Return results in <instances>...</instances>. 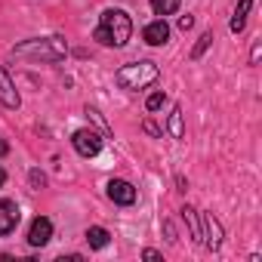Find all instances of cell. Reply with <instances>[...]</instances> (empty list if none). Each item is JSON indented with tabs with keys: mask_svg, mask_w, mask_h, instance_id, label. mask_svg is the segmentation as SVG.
<instances>
[{
	"mask_svg": "<svg viewBox=\"0 0 262 262\" xmlns=\"http://www.w3.org/2000/svg\"><path fill=\"white\" fill-rule=\"evenodd\" d=\"M158 77H161V71L155 62H129L123 68H117V74H114L117 86H123V90H145Z\"/></svg>",
	"mask_w": 262,
	"mask_h": 262,
	"instance_id": "7a4b0ae2",
	"label": "cell"
},
{
	"mask_svg": "<svg viewBox=\"0 0 262 262\" xmlns=\"http://www.w3.org/2000/svg\"><path fill=\"white\" fill-rule=\"evenodd\" d=\"M201 241H204L210 250H219V247H222V225H219V219H213V213H204Z\"/></svg>",
	"mask_w": 262,
	"mask_h": 262,
	"instance_id": "8992f818",
	"label": "cell"
},
{
	"mask_svg": "<svg viewBox=\"0 0 262 262\" xmlns=\"http://www.w3.org/2000/svg\"><path fill=\"white\" fill-rule=\"evenodd\" d=\"M108 241H111V234H108L105 228H99V225L86 228V244H90L93 250H102V247H108Z\"/></svg>",
	"mask_w": 262,
	"mask_h": 262,
	"instance_id": "7c38bea8",
	"label": "cell"
},
{
	"mask_svg": "<svg viewBox=\"0 0 262 262\" xmlns=\"http://www.w3.org/2000/svg\"><path fill=\"white\" fill-rule=\"evenodd\" d=\"M68 47L62 37H43V40H25L19 47H13V56H31V59H40V62H59L65 59Z\"/></svg>",
	"mask_w": 262,
	"mask_h": 262,
	"instance_id": "3957f363",
	"label": "cell"
},
{
	"mask_svg": "<svg viewBox=\"0 0 262 262\" xmlns=\"http://www.w3.org/2000/svg\"><path fill=\"white\" fill-rule=\"evenodd\" d=\"M19 204L16 201H0V237H7V234H13L16 231V225H19Z\"/></svg>",
	"mask_w": 262,
	"mask_h": 262,
	"instance_id": "52a82bcc",
	"label": "cell"
},
{
	"mask_svg": "<svg viewBox=\"0 0 262 262\" xmlns=\"http://www.w3.org/2000/svg\"><path fill=\"white\" fill-rule=\"evenodd\" d=\"M7 151H10V145H7V139H0V158H4Z\"/></svg>",
	"mask_w": 262,
	"mask_h": 262,
	"instance_id": "7402d4cb",
	"label": "cell"
},
{
	"mask_svg": "<svg viewBox=\"0 0 262 262\" xmlns=\"http://www.w3.org/2000/svg\"><path fill=\"white\" fill-rule=\"evenodd\" d=\"M19 93H16V83L10 80V74L0 68V105H7V108H19Z\"/></svg>",
	"mask_w": 262,
	"mask_h": 262,
	"instance_id": "9c48e42d",
	"label": "cell"
},
{
	"mask_svg": "<svg viewBox=\"0 0 262 262\" xmlns=\"http://www.w3.org/2000/svg\"><path fill=\"white\" fill-rule=\"evenodd\" d=\"M164 102H167V96H164V93H151V96H148V102H145V108H148V111H158V108H164Z\"/></svg>",
	"mask_w": 262,
	"mask_h": 262,
	"instance_id": "e0dca14e",
	"label": "cell"
},
{
	"mask_svg": "<svg viewBox=\"0 0 262 262\" xmlns=\"http://www.w3.org/2000/svg\"><path fill=\"white\" fill-rule=\"evenodd\" d=\"M142 37H145V43L161 47V43H167V37H170V25H167L164 19H158V22H151V25L142 31Z\"/></svg>",
	"mask_w": 262,
	"mask_h": 262,
	"instance_id": "30bf717a",
	"label": "cell"
},
{
	"mask_svg": "<svg viewBox=\"0 0 262 262\" xmlns=\"http://www.w3.org/2000/svg\"><path fill=\"white\" fill-rule=\"evenodd\" d=\"M170 136H173V139H182V136H185V129H182V108H179V105H176L173 114H170Z\"/></svg>",
	"mask_w": 262,
	"mask_h": 262,
	"instance_id": "9a60e30c",
	"label": "cell"
},
{
	"mask_svg": "<svg viewBox=\"0 0 262 262\" xmlns=\"http://www.w3.org/2000/svg\"><path fill=\"white\" fill-rule=\"evenodd\" d=\"M71 142H74L77 155H83V158H96L102 151V136L96 133V129H77Z\"/></svg>",
	"mask_w": 262,
	"mask_h": 262,
	"instance_id": "277c9868",
	"label": "cell"
},
{
	"mask_svg": "<svg viewBox=\"0 0 262 262\" xmlns=\"http://www.w3.org/2000/svg\"><path fill=\"white\" fill-rule=\"evenodd\" d=\"M4 182H7V173H4V167H0V188H4Z\"/></svg>",
	"mask_w": 262,
	"mask_h": 262,
	"instance_id": "603a6c76",
	"label": "cell"
},
{
	"mask_svg": "<svg viewBox=\"0 0 262 262\" xmlns=\"http://www.w3.org/2000/svg\"><path fill=\"white\" fill-rule=\"evenodd\" d=\"M142 256H145V259H151V262H155V259H161V253H158V250H145Z\"/></svg>",
	"mask_w": 262,
	"mask_h": 262,
	"instance_id": "44dd1931",
	"label": "cell"
},
{
	"mask_svg": "<svg viewBox=\"0 0 262 262\" xmlns=\"http://www.w3.org/2000/svg\"><path fill=\"white\" fill-rule=\"evenodd\" d=\"M142 129H145L148 136H155V139H161V136H164V133H161V126H158V123H151V120H145V123H142Z\"/></svg>",
	"mask_w": 262,
	"mask_h": 262,
	"instance_id": "ac0fdd59",
	"label": "cell"
},
{
	"mask_svg": "<svg viewBox=\"0 0 262 262\" xmlns=\"http://www.w3.org/2000/svg\"><path fill=\"white\" fill-rule=\"evenodd\" d=\"M151 10L155 16H173L179 10V0H151Z\"/></svg>",
	"mask_w": 262,
	"mask_h": 262,
	"instance_id": "5bb4252c",
	"label": "cell"
},
{
	"mask_svg": "<svg viewBox=\"0 0 262 262\" xmlns=\"http://www.w3.org/2000/svg\"><path fill=\"white\" fill-rule=\"evenodd\" d=\"M250 10H253V0H241V4H237V10H234V16H231V31H244Z\"/></svg>",
	"mask_w": 262,
	"mask_h": 262,
	"instance_id": "8fae6325",
	"label": "cell"
},
{
	"mask_svg": "<svg viewBox=\"0 0 262 262\" xmlns=\"http://www.w3.org/2000/svg\"><path fill=\"white\" fill-rule=\"evenodd\" d=\"M191 25H194V19H191V16H182V19H179V28H182V31H188Z\"/></svg>",
	"mask_w": 262,
	"mask_h": 262,
	"instance_id": "ffe728a7",
	"label": "cell"
},
{
	"mask_svg": "<svg viewBox=\"0 0 262 262\" xmlns=\"http://www.w3.org/2000/svg\"><path fill=\"white\" fill-rule=\"evenodd\" d=\"M133 34V22L123 10H105L102 19H99V28L93 31V37L105 47H123Z\"/></svg>",
	"mask_w": 262,
	"mask_h": 262,
	"instance_id": "6da1fadb",
	"label": "cell"
},
{
	"mask_svg": "<svg viewBox=\"0 0 262 262\" xmlns=\"http://www.w3.org/2000/svg\"><path fill=\"white\" fill-rule=\"evenodd\" d=\"M31 185H34V188H43V185H47V176H43L40 170H31Z\"/></svg>",
	"mask_w": 262,
	"mask_h": 262,
	"instance_id": "d6986e66",
	"label": "cell"
},
{
	"mask_svg": "<svg viewBox=\"0 0 262 262\" xmlns=\"http://www.w3.org/2000/svg\"><path fill=\"white\" fill-rule=\"evenodd\" d=\"M50 237H53V222H50L47 216H37V219L31 222V228H28V244H31V247H43Z\"/></svg>",
	"mask_w": 262,
	"mask_h": 262,
	"instance_id": "ba28073f",
	"label": "cell"
},
{
	"mask_svg": "<svg viewBox=\"0 0 262 262\" xmlns=\"http://www.w3.org/2000/svg\"><path fill=\"white\" fill-rule=\"evenodd\" d=\"M182 219L188 222V228H191V237H194V241H201V219H198V210H191V207H182Z\"/></svg>",
	"mask_w": 262,
	"mask_h": 262,
	"instance_id": "4fadbf2b",
	"label": "cell"
},
{
	"mask_svg": "<svg viewBox=\"0 0 262 262\" xmlns=\"http://www.w3.org/2000/svg\"><path fill=\"white\" fill-rule=\"evenodd\" d=\"M108 198L114 204H120V207H129V204H136V188L126 179H111L108 182Z\"/></svg>",
	"mask_w": 262,
	"mask_h": 262,
	"instance_id": "5b68a950",
	"label": "cell"
},
{
	"mask_svg": "<svg viewBox=\"0 0 262 262\" xmlns=\"http://www.w3.org/2000/svg\"><path fill=\"white\" fill-rule=\"evenodd\" d=\"M210 43H213V34L207 31V34H204V37H201V40L194 43V50H191V59H201V56L207 53V47H210Z\"/></svg>",
	"mask_w": 262,
	"mask_h": 262,
	"instance_id": "2e32d148",
	"label": "cell"
}]
</instances>
